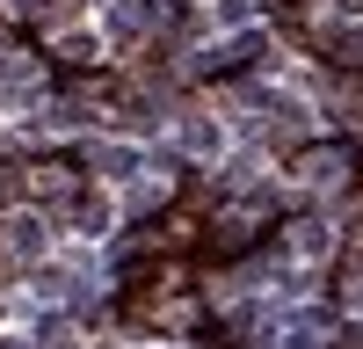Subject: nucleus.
<instances>
[{
	"instance_id": "f03ea898",
	"label": "nucleus",
	"mask_w": 363,
	"mask_h": 349,
	"mask_svg": "<svg viewBox=\"0 0 363 349\" xmlns=\"http://www.w3.org/2000/svg\"><path fill=\"white\" fill-rule=\"evenodd\" d=\"M327 342V328H320V320H298V328L284 335V349H320Z\"/></svg>"
},
{
	"instance_id": "7ed1b4c3",
	"label": "nucleus",
	"mask_w": 363,
	"mask_h": 349,
	"mask_svg": "<svg viewBox=\"0 0 363 349\" xmlns=\"http://www.w3.org/2000/svg\"><path fill=\"white\" fill-rule=\"evenodd\" d=\"M211 22H218V29H240V22H247V0H218V8H211Z\"/></svg>"
},
{
	"instance_id": "f257e3e1",
	"label": "nucleus",
	"mask_w": 363,
	"mask_h": 349,
	"mask_svg": "<svg viewBox=\"0 0 363 349\" xmlns=\"http://www.w3.org/2000/svg\"><path fill=\"white\" fill-rule=\"evenodd\" d=\"M95 167H102V174H131L138 153H124V145H95Z\"/></svg>"
}]
</instances>
